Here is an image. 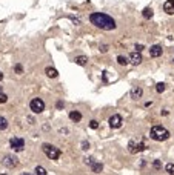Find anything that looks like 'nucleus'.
Returning a JSON list of instances; mask_svg holds the SVG:
<instances>
[{"instance_id":"nucleus-13","label":"nucleus","mask_w":174,"mask_h":175,"mask_svg":"<svg viewBox=\"0 0 174 175\" xmlns=\"http://www.w3.org/2000/svg\"><path fill=\"white\" fill-rule=\"evenodd\" d=\"M69 118L73 120V122L77 123V122H80V120H82V114H80L79 111H71V112H69Z\"/></svg>"},{"instance_id":"nucleus-16","label":"nucleus","mask_w":174,"mask_h":175,"mask_svg":"<svg viewBox=\"0 0 174 175\" xmlns=\"http://www.w3.org/2000/svg\"><path fill=\"white\" fill-rule=\"evenodd\" d=\"M102 169H103V166H102V163H96V161H92V164H91V170H92V172L99 174Z\"/></svg>"},{"instance_id":"nucleus-15","label":"nucleus","mask_w":174,"mask_h":175,"mask_svg":"<svg viewBox=\"0 0 174 175\" xmlns=\"http://www.w3.org/2000/svg\"><path fill=\"white\" fill-rule=\"evenodd\" d=\"M74 61H75L79 66H85V65L88 63V57H86V55H79V57H75Z\"/></svg>"},{"instance_id":"nucleus-22","label":"nucleus","mask_w":174,"mask_h":175,"mask_svg":"<svg viewBox=\"0 0 174 175\" xmlns=\"http://www.w3.org/2000/svg\"><path fill=\"white\" fill-rule=\"evenodd\" d=\"M165 88H167V84H165V83H157V84H156V91H157L159 94H160V92H163V91H165Z\"/></svg>"},{"instance_id":"nucleus-30","label":"nucleus","mask_w":174,"mask_h":175,"mask_svg":"<svg viewBox=\"0 0 174 175\" xmlns=\"http://www.w3.org/2000/svg\"><path fill=\"white\" fill-rule=\"evenodd\" d=\"M142 49H143V45H136V51L137 52H140Z\"/></svg>"},{"instance_id":"nucleus-5","label":"nucleus","mask_w":174,"mask_h":175,"mask_svg":"<svg viewBox=\"0 0 174 175\" xmlns=\"http://www.w3.org/2000/svg\"><path fill=\"white\" fill-rule=\"evenodd\" d=\"M128 151L131 152V154H137V152H142V151H145V145L142 141H134V140H131L128 143Z\"/></svg>"},{"instance_id":"nucleus-21","label":"nucleus","mask_w":174,"mask_h":175,"mask_svg":"<svg viewBox=\"0 0 174 175\" xmlns=\"http://www.w3.org/2000/svg\"><path fill=\"white\" fill-rule=\"evenodd\" d=\"M165 169H167V172L169 175H174V163H168L167 166H165Z\"/></svg>"},{"instance_id":"nucleus-28","label":"nucleus","mask_w":174,"mask_h":175,"mask_svg":"<svg viewBox=\"0 0 174 175\" xmlns=\"http://www.w3.org/2000/svg\"><path fill=\"white\" fill-rule=\"evenodd\" d=\"M100 51H102V52H106V51H108V45H102V46H100Z\"/></svg>"},{"instance_id":"nucleus-26","label":"nucleus","mask_w":174,"mask_h":175,"mask_svg":"<svg viewBox=\"0 0 174 175\" xmlns=\"http://www.w3.org/2000/svg\"><path fill=\"white\" fill-rule=\"evenodd\" d=\"M16 72H17V74H22V72H23V68H22V65H16Z\"/></svg>"},{"instance_id":"nucleus-20","label":"nucleus","mask_w":174,"mask_h":175,"mask_svg":"<svg viewBox=\"0 0 174 175\" xmlns=\"http://www.w3.org/2000/svg\"><path fill=\"white\" fill-rule=\"evenodd\" d=\"M35 175H46V169L42 168V166H37L35 168Z\"/></svg>"},{"instance_id":"nucleus-31","label":"nucleus","mask_w":174,"mask_h":175,"mask_svg":"<svg viewBox=\"0 0 174 175\" xmlns=\"http://www.w3.org/2000/svg\"><path fill=\"white\" fill-rule=\"evenodd\" d=\"M71 20H73L75 25H80V20H79V19H75V17H71Z\"/></svg>"},{"instance_id":"nucleus-14","label":"nucleus","mask_w":174,"mask_h":175,"mask_svg":"<svg viewBox=\"0 0 174 175\" xmlns=\"http://www.w3.org/2000/svg\"><path fill=\"white\" fill-rule=\"evenodd\" d=\"M45 72H46V75L50 78H56L57 75H59V72H57V69L56 68H51V66H48V68L45 69Z\"/></svg>"},{"instance_id":"nucleus-10","label":"nucleus","mask_w":174,"mask_h":175,"mask_svg":"<svg viewBox=\"0 0 174 175\" xmlns=\"http://www.w3.org/2000/svg\"><path fill=\"white\" fill-rule=\"evenodd\" d=\"M142 60H143V58H142V54L140 52H137V51H134V52H131L129 54V61H131L133 65H140L142 63Z\"/></svg>"},{"instance_id":"nucleus-32","label":"nucleus","mask_w":174,"mask_h":175,"mask_svg":"<svg viewBox=\"0 0 174 175\" xmlns=\"http://www.w3.org/2000/svg\"><path fill=\"white\" fill-rule=\"evenodd\" d=\"M57 107H59V109H62V107H63V103H62V101H57Z\"/></svg>"},{"instance_id":"nucleus-25","label":"nucleus","mask_w":174,"mask_h":175,"mask_svg":"<svg viewBox=\"0 0 174 175\" xmlns=\"http://www.w3.org/2000/svg\"><path fill=\"white\" fill-rule=\"evenodd\" d=\"M82 149L88 151V149H90V143H88V141H82Z\"/></svg>"},{"instance_id":"nucleus-11","label":"nucleus","mask_w":174,"mask_h":175,"mask_svg":"<svg viewBox=\"0 0 174 175\" xmlns=\"http://www.w3.org/2000/svg\"><path fill=\"white\" fill-rule=\"evenodd\" d=\"M163 11L169 16L174 14V0H167V2L163 3Z\"/></svg>"},{"instance_id":"nucleus-35","label":"nucleus","mask_w":174,"mask_h":175,"mask_svg":"<svg viewBox=\"0 0 174 175\" xmlns=\"http://www.w3.org/2000/svg\"><path fill=\"white\" fill-rule=\"evenodd\" d=\"M0 92H2V86H0Z\"/></svg>"},{"instance_id":"nucleus-12","label":"nucleus","mask_w":174,"mask_h":175,"mask_svg":"<svg viewBox=\"0 0 174 175\" xmlns=\"http://www.w3.org/2000/svg\"><path fill=\"white\" fill-rule=\"evenodd\" d=\"M142 94H143V89H142L140 86H134V88L131 89V92H129V95H131V98L137 100V98L142 97Z\"/></svg>"},{"instance_id":"nucleus-7","label":"nucleus","mask_w":174,"mask_h":175,"mask_svg":"<svg viewBox=\"0 0 174 175\" xmlns=\"http://www.w3.org/2000/svg\"><path fill=\"white\" fill-rule=\"evenodd\" d=\"M2 163H3V166H6V168H16V166L19 164V158H17L16 155H5Z\"/></svg>"},{"instance_id":"nucleus-18","label":"nucleus","mask_w":174,"mask_h":175,"mask_svg":"<svg viewBox=\"0 0 174 175\" xmlns=\"http://www.w3.org/2000/svg\"><path fill=\"white\" fill-rule=\"evenodd\" d=\"M117 63H119V65H122V66L128 65V63H129V61H128V57H125V55H119V57H117Z\"/></svg>"},{"instance_id":"nucleus-4","label":"nucleus","mask_w":174,"mask_h":175,"mask_svg":"<svg viewBox=\"0 0 174 175\" xmlns=\"http://www.w3.org/2000/svg\"><path fill=\"white\" fill-rule=\"evenodd\" d=\"M29 107L34 114H40V112L45 111V101H43L42 98H33L29 103Z\"/></svg>"},{"instance_id":"nucleus-1","label":"nucleus","mask_w":174,"mask_h":175,"mask_svg":"<svg viewBox=\"0 0 174 175\" xmlns=\"http://www.w3.org/2000/svg\"><path fill=\"white\" fill-rule=\"evenodd\" d=\"M90 22L94 26L100 29H105V31H113L116 29V22L113 17H109L108 14L105 12H92L90 16Z\"/></svg>"},{"instance_id":"nucleus-24","label":"nucleus","mask_w":174,"mask_h":175,"mask_svg":"<svg viewBox=\"0 0 174 175\" xmlns=\"http://www.w3.org/2000/svg\"><path fill=\"white\" fill-rule=\"evenodd\" d=\"M6 101H8V97L3 92H0V103H6Z\"/></svg>"},{"instance_id":"nucleus-29","label":"nucleus","mask_w":174,"mask_h":175,"mask_svg":"<svg viewBox=\"0 0 174 175\" xmlns=\"http://www.w3.org/2000/svg\"><path fill=\"white\" fill-rule=\"evenodd\" d=\"M92 160H94V158H91V157H90V158H85V163H86V164H92Z\"/></svg>"},{"instance_id":"nucleus-19","label":"nucleus","mask_w":174,"mask_h":175,"mask_svg":"<svg viewBox=\"0 0 174 175\" xmlns=\"http://www.w3.org/2000/svg\"><path fill=\"white\" fill-rule=\"evenodd\" d=\"M8 128V120L5 117H0V131H5Z\"/></svg>"},{"instance_id":"nucleus-8","label":"nucleus","mask_w":174,"mask_h":175,"mask_svg":"<svg viewBox=\"0 0 174 175\" xmlns=\"http://www.w3.org/2000/svg\"><path fill=\"white\" fill-rule=\"evenodd\" d=\"M122 123H123V120H122V117H120L119 114H116V115H113L109 118V126L113 129H119L120 126H122Z\"/></svg>"},{"instance_id":"nucleus-3","label":"nucleus","mask_w":174,"mask_h":175,"mask_svg":"<svg viewBox=\"0 0 174 175\" xmlns=\"http://www.w3.org/2000/svg\"><path fill=\"white\" fill-rule=\"evenodd\" d=\"M42 151L45 152V155L50 160H57L60 157V149H59V147H56V146H52V145H50V143L42 145Z\"/></svg>"},{"instance_id":"nucleus-33","label":"nucleus","mask_w":174,"mask_h":175,"mask_svg":"<svg viewBox=\"0 0 174 175\" xmlns=\"http://www.w3.org/2000/svg\"><path fill=\"white\" fill-rule=\"evenodd\" d=\"M2 78H3V74H2V72H0V80H2Z\"/></svg>"},{"instance_id":"nucleus-27","label":"nucleus","mask_w":174,"mask_h":175,"mask_svg":"<svg viewBox=\"0 0 174 175\" xmlns=\"http://www.w3.org/2000/svg\"><path fill=\"white\" fill-rule=\"evenodd\" d=\"M160 168H162L160 161H159V160H156V161H154V169H160Z\"/></svg>"},{"instance_id":"nucleus-36","label":"nucleus","mask_w":174,"mask_h":175,"mask_svg":"<svg viewBox=\"0 0 174 175\" xmlns=\"http://www.w3.org/2000/svg\"><path fill=\"white\" fill-rule=\"evenodd\" d=\"M173 63H174V58H173Z\"/></svg>"},{"instance_id":"nucleus-23","label":"nucleus","mask_w":174,"mask_h":175,"mask_svg":"<svg viewBox=\"0 0 174 175\" xmlns=\"http://www.w3.org/2000/svg\"><path fill=\"white\" fill-rule=\"evenodd\" d=\"M90 128L91 129H97V128H99V123H97L96 120H91V122H90Z\"/></svg>"},{"instance_id":"nucleus-6","label":"nucleus","mask_w":174,"mask_h":175,"mask_svg":"<svg viewBox=\"0 0 174 175\" xmlns=\"http://www.w3.org/2000/svg\"><path fill=\"white\" fill-rule=\"evenodd\" d=\"M10 145L16 152H20V151H23V147H25V140L23 138H19V137H14V138H11Z\"/></svg>"},{"instance_id":"nucleus-37","label":"nucleus","mask_w":174,"mask_h":175,"mask_svg":"<svg viewBox=\"0 0 174 175\" xmlns=\"http://www.w3.org/2000/svg\"><path fill=\"white\" fill-rule=\"evenodd\" d=\"M2 175H5V174H2Z\"/></svg>"},{"instance_id":"nucleus-2","label":"nucleus","mask_w":174,"mask_h":175,"mask_svg":"<svg viewBox=\"0 0 174 175\" xmlns=\"http://www.w3.org/2000/svg\"><path fill=\"white\" fill-rule=\"evenodd\" d=\"M150 137L156 141H165L169 138V131L165 129L163 126H153L150 132Z\"/></svg>"},{"instance_id":"nucleus-17","label":"nucleus","mask_w":174,"mask_h":175,"mask_svg":"<svg viewBox=\"0 0 174 175\" xmlns=\"http://www.w3.org/2000/svg\"><path fill=\"white\" fill-rule=\"evenodd\" d=\"M153 16H154V12H153L151 8H145L143 9V17L145 19H153Z\"/></svg>"},{"instance_id":"nucleus-9","label":"nucleus","mask_w":174,"mask_h":175,"mask_svg":"<svg viewBox=\"0 0 174 175\" xmlns=\"http://www.w3.org/2000/svg\"><path fill=\"white\" fill-rule=\"evenodd\" d=\"M162 52H163V49H162L160 45H153V46L150 48V55L153 57V58L160 57V55H162Z\"/></svg>"},{"instance_id":"nucleus-34","label":"nucleus","mask_w":174,"mask_h":175,"mask_svg":"<svg viewBox=\"0 0 174 175\" xmlns=\"http://www.w3.org/2000/svg\"><path fill=\"white\" fill-rule=\"evenodd\" d=\"M23 175H31V174H28V172H26V174H23Z\"/></svg>"}]
</instances>
